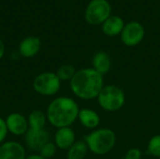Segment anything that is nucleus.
Returning a JSON list of instances; mask_svg holds the SVG:
<instances>
[{
    "mask_svg": "<svg viewBox=\"0 0 160 159\" xmlns=\"http://www.w3.org/2000/svg\"><path fill=\"white\" fill-rule=\"evenodd\" d=\"M83 141L91 153L97 156H104L114 148L116 134L111 128H97L87 134Z\"/></svg>",
    "mask_w": 160,
    "mask_h": 159,
    "instance_id": "nucleus-3",
    "label": "nucleus"
},
{
    "mask_svg": "<svg viewBox=\"0 0 160 159\" xmlns=\"http://www.w3.org/2000/svg\"><path fill=\"white\" fill-rule=\"evenodd\" d=\"M76 69L72 65L65 64L60 66L56 70V75L61 82H70L76 73Z\"/></svg>",
    "mask_w": 160,
    "mask_h": 159,
    "instance_id": "nucleus-18",
    "label": "nucleus"
},
{
    "mask_svg": "<svg viewBox=\"0 0 160 159\" xmlns=\"http://www.w3.org/2000/svg\"><path fill=\"white\" fill-rule=\"evenodd\" d=\"M104 86L103 76L93 67L77 70L69 82V88L73 95L82 100L97 98Z\"/></svg>",
    "mask_w": 160,
    "mask_h": 159,
    "instance_id": "nucleus-1",
    "label": "nucleus"
},
{
    "mask_svg": "<svg viewBox=\"0 0 160 159\" xmlns=\"http://www.w3.org/2000/svg\"><path fill=\"white\" fill-rule=\"evenodd\" d=\"M92 66L97 72L104 76L111 70L112 59L106 52L99 51L94 54L92 58Z\"/></svg>",
    "mask_w": 160,
    "mask_h": 159,
    "instance_id": "nucleus-15",
    "label": "nucleus"
},
{
    "mask_svg": "<svg viewBox=\"0 0 160 159\" xmlns=\"http://www.w3.org/2000/svg\"><path fill=\"white\" fill-rule=\"evenodd\" d=\"M80 108L78 103L68 97H58L52 99L47 109V120L53 127H71L78 120Z\"/></svg>",
    "mask_w": 160,
    "mask_h": 159,
    "instance_id": "nucleus-2",
    "label": "nucleus"
},
{
    "mask_svg": "<svg viewBox=\"0 0 160 159\" xmlns=\"http://www.w3.org/2000/svg\"><path fill=\"white\" fill-rule=\"evenodd\" d=\"M78 120L82 127L91 130L97 129L100 125L99 114L92 109H80Z\"/></svg>",
    "mask_w": 160,
    "mask_h": 159,
    "instance_id": "nucleus-14",
    "label": "nucleus"
},
{
    "mask_svg": "<svg viewBox=\"0 0 160 159\" xmlns=\"http://www.w3.org/2000/svg\"><path fill=\"white\" fill-rule=\"evenodd\" d=\"M75 142L76 134L70 127L57 128L53 138V142L57 149L68 151L75 143Z\"/></svg>",
    "mask_w": 160,
    "mask_h": 159,
    "instance_id": "nucleus-11",
    "label": "nucleus"
},
{
    "mask_svg": "<svg viewBox=\"0 0 160 159\" xmlns=\"http://www.w3.org/2000/svg\"><path fill=\"white\" fill-rule=\"evenodd\" d=\"M8 134V130L6 125V121L4 118L0 117V144L6 142Z\"/></svg>",
    "mask_w": 160,
    "mask_h": 159,
    "instance_id": "nucleus-22",
    "label": "nucleus"
},
{
    "mask_svg": "<svg viewBox=\"0 0 160 159\" xmlns=\"http://www.w3.org/2000/svg\"><path fill=\"white\" fill-rule=\"evenodd\" d=\"M88 151V147L84 141H76L67 151V159H84Z\"/></svg>",
    "mask_w": 160,
    "mask_h": 159,
    "instance_id": "nucleus-17",
    "label": "nucleus"
},
{
    "mask_svg": "<svg viewBox=\"0 0 160 159\" xmlns=\"http://www.w3.org/2000/svg\"><path fill=\"white\" fill-rule=\"evenodd\" d=\"M24 159H45L43 158L39 154H31V155H29V156H26V157Z\"/></svg>",
    "mask_w": 160,
    "mask_h": 159,
    "instance_id": "nucleus-24",
    "label": "nucleus"
},
{
    "mask_svg": "<svg viewBox=\"0 0 160 159\" xmlns=\"http://www.w3.org/2000/svg\"><path fill=\"white\" fill-rule=\"evenodd\" d=\"M5 121L8 133L14 136H24L29 129L27 118L20 112L9 113Z\"/></svg>",
    "mask_w": 160,
    "mask_h": 159,
    "instance_id": "nucleus-9",
    "label": "nucleus"
},
{
    "mask_svg": "<svg viewBox=\"0 0 160 159\" xmlns=\"http://www.w3.org/2000/svg\"><path fill=\"white\" fill-rule=\"evenodd\" d=\"M49 142H51V135L46 129L35 130L29 128L24 135L25 145L33 152H39V150Z\"/></svg>",
    "mask_w": 160,
    "mask_h": 159,
    "instance_id": "nucleus-8",
    "label": "nucleus"
},
{
    "mask_svg": "<svg viewBox=\"0 0 160 159\" xmlns=\"http://www.w3.org/2000/svg\"><path fill=\"white\" fill-rule=\"evenodd\" d=\"M26 150L24 146L14 141H6L0 144V159H24Z\"/></svg>",
    "mask_w": 160,
    "mask_h": 159,
    "instance_id": "nucleus-10",
    "label": "nucleus"
},
{
    "mask_svg": "<svg viewBox=\"0 0 160 159\" xmlns=\"http://www.w3.org/2000/svg\"><path fill=\"white\" fill-rule=\"evenodd\" d=\"M5 44H4V42H3V40L0 38V60L3 58V56H4V54H5Z\"/></svg>",
    "mask_w": 160,
    "mask_h": 159,
    "instance_id": "nucleus-23",
    "label": "nucleus"
},
{
    "mask_svg": "<svg viewBox=\"0 0 160 159\" xmlns=\"http://www.w3.org/2000/svg\"><path fill=\"white\" fill-rule=\"evenodd\" d=\"M27 121H28L29 128L35 130L45 129L46 124L48 122L46 112H44L41 110L32 111L27 117Z\"/></svg>",
    "mask_w": 160,
    "mask_h": 159,
    "instance_id": "nucleus-16",
    "label": "nucleus"
},
{
    "mask_svg": "<svg viewBox=\"0 0 160 159\" xmlns=\"http://www.w3.org/2000/svg\"><path fill=\"white\" fill-rule=\"evenodd\" d=\"M112 14V7L108 0H91L84 12L85 21L91 25L102 24Z\"/></svg>",
    "mask_w": 160,
    "mask_h": 159,
    "instance_id": "nucleus-6",
    "label": "nucleus"
},
{
    "mask_svg": "<svg viewBox=\"0 0 160 159\" xmlns=\"http://www.w3.org/2000/svg\"><path fill=\"white\" fill-rule=\"evenodd\" d=\"M61 81L55 72L45 71L38 74L32 82L33 89L36 93L44 97L56 95L61 88Z\"/></svg>",
    "mask_w": 160,
    "mask_h": 159,
    "instance_id": "nucleus-5",
    "label": "nucleus"
},
{
    "mask_svg": "<svg viewBox=\"0 0 160 159\" xmlns=\"http://www.w3.org/2000/svg\"><path fill=\"white\" fill-rule=\"evenodd\" d=\"M158 159H160V158H158Z\"/></svg>",
    "mask_w": 160,
    "mask_h": 159,
    "instance_id": "nucleus-25",
    "label": "nucleus"
},
{
    "mask_svg": "<svg viewBox=\"0 0 160 159\" xmlns=\"http://www.w3.org/2000/svg\"><path fill=\"white\" fill-rule=\"evenodd\" d=\"M147 154L160 158V134L153 136L147 144Z\"/></svg>",
    "mask_w": 160,
    "mask_h": 159,
    "instance_id": "nucleus-19",
    "label": "nucleus"
},
{
    "mask_svg": "<svg viewBox=\"0 0 160 159\" xmlns=\"http://www.w3.org/2000/svg\"><path fill=\"white\" fill-rule=\"evenodd\" d=\"M57 147L53 142H49L46 143L38 152V154L45 159H52L57 153Z\"/></svg>",
    "mask_w": 160,
    "mask_h": 159,
    "instance_id": "nucleus-20",
    "label": "nucleus"
},
{
    "mask_svg": "<svg viewBox=\"0 0 160 159\" xmlns=\"http://www.w3.org/2000/svg\"><path fill=\"white\" fill-rule=\"evenodd\" d=\"M142 154L139 148H130L127 151L124 159H142Z\"/></svg>",
    "mask_w": 160,
    "mask_h": 159,
    "instance_id": "nucleus-21",
    "label": "nucleus"
},
{
    "mask_svg": "<svg viewBox=\"0 0 160 159\" xmlns=\"http://www.w3.org/2000/svg\"><path fill=\"white\" fill-rule=\"evenodd\" d=\"M126 23L122 17L117 15H111L102 24L101 29L104 35L108 37H116L121 35Z\"/></svg>",
    "mask_w": 160,
    "mask_h": 159,
    "instance_id": "nucleus-13",
    "label": "nucleus"
},
{
    "mask_svg": "<svg viewBox=\"0 0 160 159\" xmlns=\"http://www.w3.org/2000/svg\"><path fill=\"white\" fill-rule=\"evenodd\" d=\"M122 42L128 47H135L139 45L145 37V29L143 25L136 21L126 23L121 35Z\"/></svg>",
    "mask_w": 160,
    "mask_h": 159,
    "instance_id": "nucleus-7",
    "label": "nucleus"
},
{
    "mask_svg": "<svg viewBox=\"0 0 160 159\" xmlns=\"http://www.w3.org/2000/svg\"><path fill=\"white\" fill-rule=\"evenodd\" d=\"M98 105L106 112H117L126 102V95L123 89L114 84L105 85L97 97Z\"/></svg>",
    "mask_w": 160,
    "mask_h": 159,
    "instance_id": "nucleus-4",
    "label": "nucleus"
},
{
    "mask_svg": "<svg viewBox=\"0 0 160 159\" xmlns=\"http://www.w3.org/2000/svg\"><path fill=\"white\" fill-rule=\"evenodd\" d=\"M41 48V41L38 37L29 36L24 37L19 44V54L24 58H32L36 56Z\"/></svg>",
    "mask_w": 160,
    "mask_h": 159,
    "instance_id": "nucleus-12",
    "label": "nucleus"
}]
</instances>
